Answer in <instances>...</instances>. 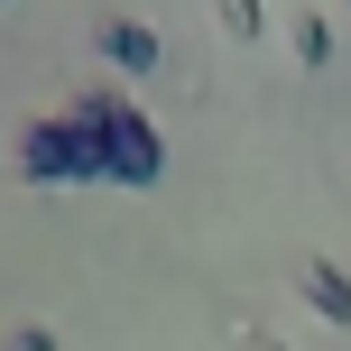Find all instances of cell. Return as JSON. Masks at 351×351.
Listing matches in <instances>:
<instances>
[{
	"label": "cell",
	"instance_id": "obj_1",
	"mask_svg": "<svg viewBox=\"0 0 351 351\" xmlns=\"http://www.w3.org/2000/svg\"><path fill=\"white\" fill-rule=\"evenodd\" d=\"M84 148H93V176H130V185L158 176V139L139 130V111L93 102V111H84Z\"/></svg>",
	"mask_w": 351,
	"mask_h": 351
},
{
	"label": "cell",
	"instance_id": "obj_2",
	"mask_svg": "<svg viewBox=\"0 0 351 351\" xmlns=\"http://www.w3.org/2000/svg\"><path fill=\"white\" fill-rule=\"evenodd\" d=\"M102 56H111V65H130V74H139V65H158V37H148L139 19H102Z\"/></svg>",
	"mask_w": 351,
	"mask_h": 351
},
{
	"label": "cell",
	"instance_id": "obj_3",
	"mask_svg": "<svg viewBox=\"0 0 351 351\" xmlns=\"http://www.w3.org/2000/svg\"><path fill=\"white\" fill-rule=\"evenodd\" d=\"M305 296H315V315H333V324H351V287H342V278H333V268H324V259L305 268Z\"/></svg>",
	"mask_w": 351,
	"mask_h": 351
},
{
	"label": "cell",
	"instance_id": "obj_4",
	"mask_svg": "<svg viewBox=\"0 0 351 351\" xmlns=\"http://www.w3.org/2000/svg\"><path fill=\"white\" fill-rule=\"evenodd\" d=\"M296 56H305V65H324V56H333V37H324V19H296Z\"/></svg>",
	"mask_w": 351,
	"mask_h": 351
},
{
	"label": "cell",
	"instance_id": "obj_5",
	"mask_svg": "<svg viewBox=\"0 0 351 351\" xmlns=\"http://www.w3.org/2000/svg\"><path fill=\"white\" fill-rule=\"evenodd\" d=\"M10 351H56V342L47 333H10Z\"/></svg>",
	"mask_w": 351,
	"mask_h": 351
}]
</instances>
